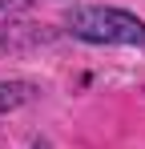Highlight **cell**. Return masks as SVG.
<instances>
[{"instance_id": "cell-1", "label": "cell", "mask_w": 145, "mask_h": 149, "mask_svg": "<svg viewBox=\"0 0 145 149\" xmlns=\"http://www.w3.org/2000/svg\"><path fill=\"white\" fill-rule=\"evenodd\" d=\"M65 24L72 36H81L89 45H145V20L125 8L85 4V8H72Z\"/></svg>"}, {"instance_id": "cell-2", "label": "cell", "mask_w": 145, "mask_h": 149, "mask_svg": "<svg viewBox=\"0 0 145 149\" xmlns=\"http://www.w3.org/2000/svg\"><path fill=\"white\" fill-rule=\"evenodd\" d=\"M36 97V89L28 81H0V113H12Z\"/></svg>"}]
</instances>
